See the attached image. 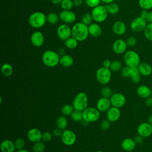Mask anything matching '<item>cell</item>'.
<instances>
[{
  "label": "cell",
  "mask_w": 152,
  "mask_h": 152,
  "mask_svg": "<svg viewBox=\"0 0 152 152\" xmlns=\"http://www.w3.org/2000/svg\"><path fill=\"white\" fill-rule=\"evenodd\" d=\"M72 37L78 42L84 41L88 37V26L81 22L76 23L71 28Z\"/></svg>",
  "instance_id": "obj_1"
},
{
  "label": "cell",
  "mask_w": 152,
  "mask_h": 152,
  "mask_svg": "<svg viewBox=\"0 0 152 152\" xmlns=\"http://www.w3.org/2000/svg\"><path fill=\"white\" fill-rule=\"evenodd\" d=\"M42 60L45 66L49 68H53L59 64L60 56L55 51L52 50H46L42 54Z\"/></svg>",
  "instance_id": "obj_2"
},
{
  "label": "cell",
  "mask_w": 152,
  "mask_h": 152,
  "mask_svg": "<svg viewBox=\"0 0 152 152\" xmlns=\"http://www.w3.org/2000/svg\"><path fill=\"white\" fill-rule=\"evenodd\" d=\"M28 24L34 28H39L45 26L46 23V15L40 11H36L30 14L28 19Z\"/></svg>",
  "instance_id": "obj_3"
},
{
  "label": "cell",
  "mask_w": 152,
  "mask_h": 152,
  "mask_svg": "<svg viewBox=\"0 0 152 152\" xmlns=\"http://www.w3.org/2000/svg\"><path fill=\"white\" fill-rule=\"evenodd\" d=\"M124 61L125 65L130 68L138 67L141 63L138 53L133 50H126L124 55Z\"/></svg>",
  "instance_id": "obj_4"
},
{
  "label": "cell",
  "mask_w": 152,
  "mask_h": 152,
  "mask_svg": "<svg viewBox=\"0 0 152 152\" xmlns=\"http://www.w3.org/2000/svg\"><path fill=\"white\" fill-rule=\"evenodd\" d=\"M72 106L75 110L83 112L88 107V99L87 94L84 92L78 93L74 97L72 102Z\"/></svg>",
  "instance_id": "obj_5"
},
{
  "label": "cell",
  "mask_w": 152,
  "mask_h": 152,
  "mask_svg": "<svg viewBox=\"0 0 152 152\" xmlns=\"http://www.w3.org/2000/svg\"><path fill=\"white\" fill-rule=\"evenodd\" d=\"M112 78V71L110 68L100 67L96 72V78L99 83L102 85L108 84Z\"/></svg>",
  "instance_id": "obj_6"
},
{
  "label": "cell",
  "mask_w": 152,
  "mask_h": 152,
  "mask_svg": "<svg viewBox=\"0 0 152 152\" xmlns=\"http://www.w3.org/2000/svg\"><path fill=\"white\" fill-rule=\"evenodd\" d=\"M100 116V112L96 107H88L83 111V121L86 123H92L97 121Z\"/></svg>",
  "instance_id": "obj_7"
},
{
  "label": "cell",
  "mask_w": 152,
  "mask_h": 152,
  "mask_svg": "<svg viewBox=\"0 0 152 152\" xmlns=\"http://www.w3.org/2000/svg\"><path fill=\"white\" fill-rule=\"evenodd\" d=\"M91 14L96 23H102L106 20L108 12L105 6L99 5L92 9Z\"/></svg>",
  "instance_id": "obj_8"
},
{
  "label": "cell",
  "mask_w": 152,
  "mask_h": 152,
  "mask_svg": "<svg viewBox=\"0 0 152 152\" xmlns=\"http://www.w3.org/2000/svg\"><path fill=\"white\" fill-rule=\"evenodd\" d=\"M61 138L63 144L67 146L74 145L77 141V136L75 132L71 129H67L63 131Z\"/></svg>",
  "instance_id": "obj_9"
},
{
  "label": "cell",
  "mask_w": 152,
  "mask_h": 152,
  "mask_svg": "<svg viewBox=\"0 0 152 152\" xmlns=\"http://www.w3.org/2000/svg\"><path fill=\"white\" fill-rule=\"evenodd\" d=\"M147 24V21L140 16L134 18L130 23L131 29L135 32L143 31Z\"/></svg>",
  "instance_id": "obj_10"
},
{
  "label": "cell",
  "mask_w": 152,
  "mask_h": 152,
  "mask_svg": "<svg viewBox=\"0 0 152 152\" xmlns=\"http://www.w3.org/2000/svg\"><path fill=\"white\" fill-rule=\"evenodd\" d=\"M57 36L61 40L65 41L72 36L71 28L67 24L59 25L56 30Z\"/></svg>",
  "instance_id": "obj_11"
},
{
  "label": "cell",
  "mask_w": 152,
  "mask_h": 152,
  "mask_svg": "<svg viewBox=\"0 0 152 152\" xmlns=\"http://www.w3.org/2000/svg\"><path fill=\"white\" fill-rule=\"evenodd\" d=\"M112 106L121 108L123 107L126 102L125 96L121 93H114L110 97Z\"/></svg>",
  "instance_id": "obj_12"
},
{
  "label": "cell",
  "mask_w": 152,
  "mask_h": 152,
  "mask_svg": "<svg viewBox=\"0 0 152 152\" xmlns=\"http://www.w3.org/2000/svg\"><path fill=\"white\" fill-rule=\"evenodd\" d=\"M137 133L144 138H147L152 134V125L148 122H142L138 125L137 129Z\"/></svg>",
  "instance_id": "obj_13"
},
{
  "label": "cell",
  "mask_w": 152,
  "mask_h": 152,
  "mask_svg": "<svg viewBox=\"0 0 152 152\" xmlns=\"http://www.w3.org/2000/svg\"><path fill=\"white\" fill-rule=\"evenodd\" d=\"M59 15L60 20L64 24L72 23L76 20V15L71 10H62Z\"/></svg>",
  "instance_id": "obj_14"
},
{
  "label": "cell",
  "mask_w": 152,
  "mask_h": 152,
  "mask_svg": "<svg viewBox=\"0 0 152 152\" xmlns=\"http://www.w3.org/2000/svg\"><path fill=\"white\" fill-rule=\"evenodd\" d=\"M128 45L126 40L121 39L116 40L112 44V50L116 54H122L126 51Z\"/></svg>",
  "instance_id": "obj_15"
},
{
  "label": "cell",
  "mask_w": 152,
  "mask_h": 152,
  "mask_svg": "<svg viewBox=\"0 0 152 152\" xmlns=\"http://www.w3.org/2000/svg\"><path fill=\"white\" fill-rule=\"evenodd\" d=\"M120 108L111 106L106 112V118L110 122H115L118 121L121 115V112L119 109Z\"/></svg>",
  "instance_id": "obj_16"
},
{
  "label": "cell",
  "mask_w": 152,
  "mask_h": 152,
  "mask_svg": "<svg viewBox=\"0 0 152 152\" xmlns=\"http://www.w3.org/2000/svg\"><path fill=\"white\" fill-rule=\"evenodd\" d=\"M30 42L35 47L39 48L42 46L45 42L43 34L40 31H34L30 36Z\"/></svg>",
  "instance_id": "obj_17"
},
{
  "label": "cell",
  "mask_w": 152,
  "mask_h": 152,
  "mask_svg": "<svg viewBox=\"0 0 152 152\" xmlns=\"http://www.w3.org/2000/svg\"><path fill=\"white\" fill-rule=\"evenodd\" d=\"M42 134L43 133L39 129L33 128L28 131L27 134V137L30 142L35 143L42 141Z\"/></svg>",
  "instance_id": "obj_18"
},
{
  "label": "cell",
  "mask_w": 152,
  "mask_h": 152,
  "mask_svg": "<svg viewBox=\"0 0 152 152\" xmlns=\"http://www.w3.org/2000/svg\"><path fill=\"white\" fill-rule=\"evenodd\" d=\"M112 106L110 99L102 97L96 102V108L100 112H106Z\"/></svg>",
  "instance_id": "obj_19"
},
{
  "label": "cell",
  "mask_w": 152,
  "mask_h": 152,
  "mask_svg": "<svg viewBox=\"0 0 152 152\" xmlns=\"http://www.w3.org/2000/svg\"><path fill=\"white\" fill-rule=\"evenodd\" d=\"M137 144L135 143L134 139L131 138H124L121 144L122 148L127 152H130L133 151L135 147Z\"/></svg>",
  "instance_id": "obj_20"
},
{
  "label": "cell",
  "mask_w": 152,
  "mask_h": 152,
  "mask_svg": "<svg viewBox=\"0 0 152 152\" xmlns=\"http://www.w3.org/2000/svg\"><path fill=\"white\" fill-rule=\"evenodd\" d=\"M112 30L115 34L122 36L124 34L126 31V26L125 23L122 21H116L113 24Z\"/></svg>",
  "instance_id": "obj_21"
},
{
  "label": "cell",
  "mask_w": 152,
  "mask_h": 152,
  "mask_svg": "<svg viewBox=\"0 0 152 152\" xmlns=\"http://www.w3.org/2000/svg\"><path fill=\"white\" fill-rule=\"evenodd\" d=\"M0 148L2 152H14L16 150L14 142L8 139L4 140L1 142Z\"/></svg>",
  "instance_id": "obj_22"
},
{
  "label": "cell",
  "mask_w": 152,
  "mask_h": 152,
  "mask_svg": "<svg viewBox=\"0 0 152 152\" xmlns=\"http://www.w3.org/2000/svg\"><path fill=\"white\" fill-rule=\"evenodd\" d=\"M137 93L140 97L145 99L151 96L152 90L146 85H141L138 87L137 89Z\"/></svg>",
  "instance_id": "obj_23"
},
{
  "label": "cell",
  "mask_w": 152,
  "mask_h": 152,
  "mask_svg": "<svg viewBox=\"0 0 152 152\" xmlns=\"http://www.w3.org/2000/svg\"><path fill=\"white\" fill-rule=\"evenodd\" d=\"M88 33L92 37H97L102 34V30L100 26L96 23H92L88 26Z\"/></svg>",
  "instance_id": "obj_24"
},
{
  "label": "cell",
  "mask_w": 152,
  "mask_h": 152,
  "mask_svg": "<svg viewBox=\"0 0 152 152\" xmlns=\"http://www.w3.org/2000/svg\"><path fill=\"white\" fill-rule=\"evenodd\" d=\"M137 68L142 76L148 77L152 73V66L147 62H141Z\"/></svg>",
  "instance_id": "obj_25"
},
{
  "label": "cell",
  "mask_w": 152,
  "mask_h": 152,
  "mask_svg": "<svg viewBox=\"0 0 152 152\" xmlns=\"http://www.w3.org/2000/svg\"><path fill=\"white\" fill-rule=\"evenodd\" d=\"M141 75L137 67L130 68L129 70V78L131 81L134 84H138L140 82Z\"/></svg>",
  "instance_id": "obj_26"
},
{
  "label": "cell",
  "mask_w": 152,
  "mask_h": 152,
  "mask_svg": "<svg viewBox=\"0 0 152 152\" xmlns=\"http://www.w3.org/2000/svg\"><path fill=\"white\" fill-rule=\"evenodd\" d=\"M59 64L65 68H68L74 64L73 58L68 54H65L60 56Z\"/></svg>",
  "instance_id": "obj_27"
},
{
  "label": "cell",
  "mask_w": 152,
  "mask_h": 152,
  "mask_svg": "<svg viewBox=\"0 0 152 152\" xmlns=\"http://www.w3.org/2000/svg\"><path fill=\"white\" fill-rule=\"evenodd\" d=\"M1 73L5 77H10L12 74L13 68L10 64L4 63L1 68Z\"/></svg>",
  "instance_id": "obj_28"
},
{
  "label": "cell",
  "mask_w": 152,
  "mask_h": 152,
  "mask_svg": "<svg viewBox=\"0 0 152 152\" xmlns=\"http://www.w3.org/2000/svg\"><path fill=\"white\" fill-rule=\"evenodd\" d=\"M56 124L57 128H59L62 130L66 129L68 126V121L64 115L59 116L56 119Z\"/></svg>",
  "instance_id": "obj_29"
},
{
  "label": "cell",
  "mask_w": 152,
  "mask_h": 152,
  "mask_svg": "<svg viewBox=\"0 0 152 152\" xmlns=\"http://www.w3.org/2000/svg\"><path fill=\"white\" fill-rule=\"evenodd\" d=\"M105 7L107 9L108 14H110L111 15H115L118 14L119 11V7L116 3L112 2L105 5Z\"/></svg>",
  "instance_id": "obj_30"
},
{
  "label": "cell",
  "mask_w": 152,
  "mask_h": 152,
  "mask_svg": "<svg viewBox=\"0 0 152 152\" xmlns=\"http://www.w3.org/2000/svg\"><path fill=\"white\" fill-rule=\"evenodd\" d=\"M78 41L71 36L64 41V45L66 48L69 49H74L78 46Z\"/></svg>",
  "instance_id": "obj_31"
},
{
  "label": "cell",
  "mask_w": 152,
  "mask_h": 152,
  "mask_svg": "<svg viewBox=\"0 0 152 152\" xmlns=\"http://www.w3.org/2000/svg\"><path fill=\"white\" fill-rule=\"evenodd\" d=\"M59 20V15L55 12H50L46 15V21L51 24H56Z\"/></svg>",
  "instance_id": "obj_32"
},
{
  "label": "cell",
  "mask_w": 152,
  "mask_h": 152,
  "mask_svg": "<svg viewBox=\"0 0 152 152\" xmlns=\"http://www.w3.org/2000/svg\"><path fill=\"white\" fill-rule=\"evenodd\" d=\"M74 110V108L72 104H64L62 107L61 110L62 114L65 116H70Z\"/></svg>",
  "instance_id": "obj_33"
},
{
  "label": "cell",
  "mask_w": 152,
  "mask_h": 152,
  "mask_svg": "<svg viewBox=\"0 0 152 152\" xmlns=\"http://www.w3.org/2000/svg\"><path fill=\"white\" fill-rule=\"evenodd\" d=\"M138 5L142 10L148 11L152 9V0H138Z\"/></svg>",
  "instance_id": "obj_34"
},
{
  "label": "cell",
  "mask_w": 152,
  "mask_h": 152,
  "mask_svg": "<svg viewBox=\"0 0 152 152\" xmlns=\"http://www.w3.org/2000/svg\"><path fill=\"white\" fill-rule=\"evenodd\" d=\"M143 33L146 39L152 42V23H147Z\"/></svg>",
  "instance_id": "obj_35"
},
{
  "label": "cell",
  "mask_w": 152,
  "mask_h": 152,
  "mask_svg": "<svg viewBox=\"0 0 152 152\" xmlns=\"http://www.w3.org/2000/svg\"><path fill=\"white\" fill-rule=\"evenodd\" d=\"M32 149L33 152H44L45 150V144L43 141H40L34 143Z\"/></svg>",
  "instance_id": "obj_36"
},
{
  "label": "cell",
  "mask_w": 152,
  "mask_h": 152,
  "mask_svg": "<svg viewBox=\"0 0 152 152\" xmlns=\"http://www.w3.org/2000/svg\"><path fill=\"white\" fill-rule=\"evenodd\" d=\"M70 117L72 120L75 122H80L81 121H83V112L74 109V110L70 115Z\"/></svg>",
  "instance_id": "obj_37"
},
{
  "label": "cell",
  "mask_w": 152,
  "mask_h": 152,
  "mask_svg": "<svg viewBox=\"0 0 152 152\" xmlns=\"http://www.w3.org/2000/svg\"><path fill=\"white\" fill-rule=\"evenodd\" d=\"M60 6L63 10H71L74 5L72 0H62L60 3Z\"/></svg>",
  "instance_id": "obj_38"
},
{
  "label": "cell",
  "mask_w": 152,
  "mask_h": 152,
  "mask_svg": "<svg viewBox=\"0 0 152 152\" xmlns=\"http://www.w3.org/2000/svg\"><path fill=\"white\" fill-rule=\"evenodd\" d=\"M93 20V18L91 14L89 12H86L82 15L81 22L87 26H88L91 23H92Z\"/></svg>",
  "instance_id": "obj_39"
},
{
  "label": "cell",
  "mask_w": 152,
  "mask_h": 152,
  "mask_svg": "<svg viewBox=\"0 0 152 152\" xmlns=\"http://www.w3.org/2000/svg\"><path fill=\"white\" fill-rule=\"evenodd\" d=\"M122 68V64L121 61L118 60L112 61L110 66V69L112 71L117 72V71H121Z\"/></svg>",
  "instance_id": "obj_40"
},
{
  "label": "cell",
  "mask_w": 152,
  "mask_h": 152,
  "mask_svg": "<svg viewBox=\"0 0 152 152\" xmlns=\"http://www.w3.org/2000/svg\"><path fill=\"white\" fill-rule=\"evenodd\" d=\"M112 94H113V92L112 91V89L109 87L104 86L101 90L102 97L110 99V97L112 96Z\"/></svg>",
  "instance_id": "obj_41"
},
{
  "label": "cell",
  "mask_w": 152,
  "mask_h": 152,
  "mask_svg": "<svg viewBox=\"0 0 152 152\" xmlns=\"http://www.w3.org/2000/svg\"><path fill=\"white\" fill-rule=\"evenodd\" d=\"M14 143H15L16 150H20V149L24 148L26 144L24 140L22 138H18L16 139L15 141H14Z\"/></svg>",
  "instance_id": "obj_42"
},
{
  "label": "cell",
  "mask_w": 152,
  "mask_h": 152,
  "mask_svg": "<svg viewBox=\"0 0 152 152\" xmlns=\"http://www.w3.org/2000/svg\"><path fill=\"white\" fill-rule=\"evenodd\" d=\"M126 42L128 46L132 47L135 46L137 43V39L134 36H129L126 39Z\"/></svg>",
  "instance_id": "obj_43"
},
{
  "label": "cell",
  "mask_w": 152,
  "mask_h": 152,
  "mask_svg": "<svg viewBox=\"0 0 152 152\" xmlns=\"http://www.w3.org/2000/svg\"><path fill=\"white\" fill-rule=\"evenodd\" d=\"M110 122L107 119L103 120L100 124V127L101 129L103 131L107 130L110 128Z\"/></svg>",
  "instance_id": "obj_44"
},
{
  "label": "cell",
  "mask_w": 152,
  "mask_h": 152,
  "mask_svg": "<svg viewBox=\"0 0 152 152\" xmlns=\"http://www.w3.org/2000/svg\"><path fill=\"white\" fill-rule=\"evenodd\" d=\"M87 5L90 8H94L99 5L101 0H85Z\"/></svg>",
  "instance_id": "obj_45"
},
{
  "label": "cell",
  "mask_w": 152,
  "mask_h": 152,
  "mask_svg": "<svg viewBox=\"0 0 152 152\" xmlns=\"http://www.w3.org/2000/svg\"><path fill=\"white\" fill-rule=\"evenodd\" d=\"M52 135L53 134H52L50 132H48V131H45L43 132L42 141H43V142L50 141L52 138Z\"/></svg>",
  "instance_id": "obj_46"
},
{
  "label": "cell",
  "mask_w": 152,
  "mask_h": 152,
  "mask_svg": "<svg viewBox=\"0 0 152 152\" xmlns=\"http://www.w3.org/2000/svg\"><path fill=\"white\" fill-rule=\"evenodd\" d=\"M129 70H130V67L128 66H125L122 68L121 69V74L123 77L125 78H128L129 77Z\"/></svg>",
  "instance_id": "obj_47"
},
{
  "label": "cell",
  "mask_w": 152,
  "mask_h": 152,
  "mask_svg": "<svg viewBox=\"0 0 152 152\" xmlns=\"http://www.w3.org/2000/svg\"><path fill=\"white\" fill-rule=\"evenodd\" d=\"M64 130H62L61 129L59 128H56L55 129H54L53 130V132H52V134L53 135H54L55 137H61V135H62V132H63Z\"/></svg>",
  "instance_id": "obj_48"
},
{
  "label": "cell",
  "mask_w": 152,
  "mask_h": 152,
  "mask_svg": "<svg viewBox=\"0 0 152 152\" xmlns=\"http://www.w3.org/2000/svg\"><path fill=\"white\" fill-rule=\"evenodd\" d=\"M144 138L143 137H142L141 135H138V134L137 136H135V138H134V140L137 144H142L144 142Z\"/></svg>",
  "instance_id": "obj_49"
},
{
  "label": "cell",
  "mask_w": 152,
  "mask_h": 152,
  "mask_svg": "<svg viewBox=\"0 0 152 152\" xmlns=\"http://www.w3.org/2000/svg\"><path fill=\"white\" fill-rule=\"evenodd\" d=\"M144 103L147 107H151L152 106V96H150L145 99Z\"/></svg>",
  "instance_id": "obj_50"
},
{
  "label": "cell",
  "mask_w": 152,
  "mask_h": 152,
  "mask_svg": "<svg viewBox=\"0 0 152 152\" xmlns=\"http://www.w3.org/2000/svg\"><path fill=\"white\" fill-rule=\"evenodd\" d=\"M111 61L109 59H105L102 64V65L103 67L105 68H110V64H111Z\"/></svg>",
  "instance_id": "obj_51"
},
{
  "label": "cell",
  "mask_w": 152,
  "mask_h": 152,
  "mask_svg": "<svg viewBox=\"0 0 152 152\" xmlns=\"http://www.w3.org/2000/svg\"><path fill=\"white\" fill-rule=\"evenodd\" d=\"M145 20L148 23H152V11H148Z\"/></svg>",
  "instance_id": "obj_52"
},
{
  "label": "cell",
  "mask_w": 152,
  "mask_h": 152,
  "mask_svg": "<svg viewBox=\"0 0 152 152\" xmlns=\"http://www.w3.org/2000/svg\"><path fill=\"white\" fill-rule=\"evenodd\" d=\"M148 10H142V11H141L140 12V16L143 18H144L145 20L147 18V14H148Z\"/></svg>",
  "instance_id": "obj_53"
},
{
  "label": "cell",
  "mask_w": 152,
  "mask_h": 152,
  "mask_svg": "<svg viewBox=\"0 0 152 152\" xmlns=\"http://www.w3.org/2000/svg\"><path fill=\"white\" fill-rule=\"evenodd\" d=\"M74 5L75 7H80L82 5L83 2V0H74Z\"/></svg>",
  "instance_id": "obj_54"
},
{
  "label": "cell",
  "mask_w": 152,
  "mask_h": 152,
  "mask_svg": "<svg viewBox=\"0 0 152 152\" xmlns=\"http://www.w3.org/2000/svg\"><path fill=\"white\" fill-rule=\"evenodd\" d=\"M57 53H58V55H59L60 56H61L65 55V50H64V49H63V48H60V49H59V50H58Z\"/></svg>",
  "instance_id": "obj_55"
},
{
  "label": "cell",
  "mask_w": 152,
  "mask_h": 152,
  "mask_svg": "<svg viewBox=\"0 0 152 152\" xmlns=\"http://www.w3.org/2000/svg\"><path fill=\"white\" fill-rule=\"evenodd\" d=\"M62 0H50L51 2L53 4H60Z\"/></svg>",
  "instance_id": "obj_56"
},
{
  "label": "cell",
  "mask_w": 152,
  "mask_h": 152,
  "mask_svg": "<svg viewBox=\"0 0 152 152\" xmlns=\"http://www.w3.org/2000/svg\"><path fill=\"white\" fill-rule=\"evenodd\" d=\"M102 2H103V3H105L106 4H110L112 2H113L114 1V0H101Z\"/></svg>",
  "instance_id": "obj_57"
},
{
  "label": "cell",
  "mask_w": 152,
  "mask_h": 152,
  "mask_svg": "<svg viewBox=\"0 0 152 152\" xmlns=\"http://www.w3.org/2000/svg\"><path fill=\"white\" fill-rule=\"evenodd\" d=\"M147 122H148L149 124H150L151 125H152V115H150V116L148 117Z\"/></svg>",
  "instance_id": "obj_58"
},
{
  "label": "cell",
  "mask_w": 152,
  "mask_h": 152,
  "mask_svg": "<svg viewBox=\"0 0 152 152\" xmlns=\"http://www.w3.org/2000/svg\"><path fill=\"white\" fill-rule=\"evenodd\" d=\"M15 152H30L28 150L23 148V149H20V150H17V151Z\"/></svg>",
  "instance_id": "obj_59"
},
{
  "label": "cell",
  "mask_w": 152,
  "mask_h": 152,
  "mask_svg": "<svg viewBox=\"0 0 152 152\" xmlns=\"http://www.w3.org/2000/svg\"><path fill=\"white\" fill-rule=\"evenodd\" d=\"M96 152H103L102 151H96Z\"/></svg>",
  "instance_id": "obj_60"
},
{
  "label": "cell",
  "mask_w": 152,
  "mask_h": 152,
  "mask_svg": "<svg viewBox=\"0 0 152 152\" xmlns=\"http://www.w3.org/2000/svg\"><path fill=\"white\" fill-rule=\"evenodd\" d=\"M151 96H152V94H151Z\"/></svg>",
  "instance_id": "obj_61"
}]
</instances>
